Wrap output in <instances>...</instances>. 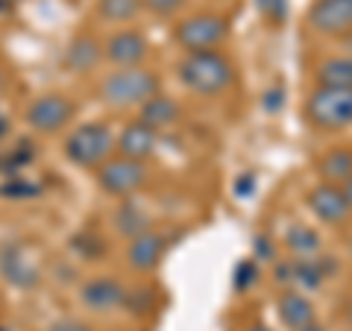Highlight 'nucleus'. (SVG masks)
Listing matches in <instances>:
<instances>
[{"mask_svg":"<svg viewBox=\"0 0 352 331\" xmlns=\"http://www.w3.org/2000/svg\"><path fill=\"white\" fill-rule=\"evenodd\" d=\"M320 176L326 182L340 185L352 176V152L349 150H332L320 159Z\"/></svg>","mask_w":352,"mask_h":331,"instance_id":"20","label":"nucleus"},{"mask_svg":"<svg viewBox=\"0 0 352 331\" xmlns=\"http://www.w3.org/2000/svg\"><path fill=\"white\" fill-rule=\"evenodd\" d=\"M27 126L36 132H59L74 117V103L65 94H44L27 106Z\"/></svg>","mask_w":352,"mask_h":331,"instance_id":"7","label":"nucleus"},{"mask_svg":"<svg viewBox=\"0 0 352 331\" xmlns=\"http://www.w3.org/2000/svg\"><path fill=\"white\" fill-rule=\"evenodd\" d=\"M317 85H335V88H352V59L332 56L317 65Z\"/></svg>","mask_w":352,"mask_h":331,"instance_id":"18","label":"nucleus"},{"mask_svg":"<svg viewBox=\"0 0 352 331\" xmlns=\"http://www.w3.org/2000/svg\"><path fill=\"white\" fill-rule=\"evenodd\" d=\"M346 319H349V326H352V299H349V305H346Z\"/></svg>","mask_w":352,"mask_h":331,"instance_id":"37","label":"nucleus"},{"mask_svg":"<svg viewBox=\"0 0 352 331\" xmlns=\"http://www.w3.org/2000/svg\"><path fill=\"white\" fill-rule=\"evenodd\" d=\"M308 208L329 226L344 223L352 212L344 191H340V185H332V182H323V185H317L308 191Z\"/></svg>","mask_w":352,"mask_h":331,"instance_id":"12","label":"nucleus"},{"mask_svg":"<svg viewBox=\"0 0 352 331\" xmlns=\"http://www.w3.org/2000/svg\"><path fill=\"white\" fill-rule=\"evenodd\" d=\"M0 275L6 279L9 288H18V290H32L41 282L36 261L27 258L21 252V247H12V244H6L0 249Z\"/></svg>","mask_w":352,"mask_h":331,"instance_id":"10","label":"nucleus"},{"mask_svg":"<svg viewBox=\"0 0 352 331\" xmlns=\"http://www.w3.org/2000/svg\"><path fill=\"white\" fill-rule=\"evenodd\" d=\"M164 249H168V238H164L162 231L147 229V231H141L138 238L129 240V247H126V264H129L132 270H138V273H150L162 261Z\"/></svg>","mask_w":352,"mask_h":331,"instance_id":"13","label":"nucleus"},{"mask_svg":"<svg viewBox=\"0 0 352 331\" xmlns=\"http://www.w3.org/2000/svg\"><path fill=\"white\" fill-rule=\"evenodd\" d=\"M273 255H276V249H273V244L267 240V235H256V240H252V258H258V261H273Z\"/></svg>","mask_w":352,"mask_h":331,"instance_id":"29","label":"nucleus"},{"mask_svg":"<svg viewBox=\"0 0 352 331\" xmlns=\"http://www.w3.org/2000/svg\"><path fill=\"white\" fill-rule=\"evenodd\" d=\"M6 3H12V0H6Z\"/></svg>","mask_w":352,"mask_h":331,"instance_id":"41","label":"nucleus"},{"mask_svg":"<svg viewBox=\"0 0 352 331\" xmlns=\"http://www.w3.org/2000/svg\"><path fill=\"white\" fill-rule=\"evenodd\" d=\"M47 331H91V326L82 323V319H59V323H53Z\"/></svg>","mask_w":352,"mask_h":331,"instance_id":"30","label":"nucleus"},{"mask_svg":"<svg viewBox=\"0 0 352 331\" xmlns=\"http://www.w3.org/2000/svg\"><path fill=\"white\" fill-rule=\"evenodd\" d=\"M285 247H288L294 255H317V252H320V235H317L311 226L294 223L285 231Z\"/></svg>","mask_w":352,"mask_h":331,"instance_id":"19","label":"nucleus"},{"mask_svg":"<svg viewBox=\"0 0 352 331\" xmlns=\"http://www.w3.org/2000/svg\"><path fill=\"white\" fill-rule=\"evenodd\" d=\"M256 279H258V264H256V258H241L235 264V270H232V288L238 293H244V290H250L252 284H256Z\"/></svg>","mask_w":352,"mask_h":331,"instance_id":"24","label":"nucleus"},{"mask_svg":"<svg viewBox=\"0 0 352 331\" xmlns=\"http://www.w3.org/2000/svg\"><path fill=\"white\" fill-rule=\"evenodd\" d=\"M229 36V21L220 15H191L173 27V38L185 53L214 50Z\"/></svg>","mask_w":352,"mask_h":331,"instance_id":"5","label":"nucleus"},{"mask_svg":"<svg viewBox=\"0 0 352 331\" xmlns=\"http://www.w3.org/2000/svg\"><path fill=\"white\" fill-rule=\"evenodd\" d=\"M147 182V168L138 159H109L97 170V185L112 196H132Z\"/></svg>","mask_w":352,"mask_h":331,"instance_id":"6","label":"nucleus"},{"mask_svg":"<svg viewBox=\"0 0 352 331\" xmlns=\"http://www.w3.org/2000/svg\"><path fill=\"white\" fill-rule=\"evenodd\" d=\"M279 319L291 331H300L302 326L314 323V305L296 290H285L279 296Z\"/></svg>","mask_w":352,"mask_h":331,"instance_id":"16","label":"nucleus"},{"mask_svg":"<svg viewBox=\"0 0 352 331\" xmlns=\"http://www.w3.org/2000/svg\"><path fill=\"white\" fill-rule=\"evenodd\" d=\"M349 252H352V244H349Z\"/></svg>","mask_w":352,"mask_h":331,"instance_id":"40","label":"nucleus"},{"mask_svg":"<svg viewBox=\"0 0 352 331\" xmlns=\"http://www.w3.org/2000/svg\"><path fill=\"white\" fill-rule=\"evenodd\" d=\"M124 308L129 314H135V317H144L153 311V290L147 288H138V290H126L124 296Z\"/></svg>","mask_w":352,"mask_h":331,"instance_id":"26","label":"nucleus"},{"mask_svg":"<svg viewBox=\"0 0 352 331\" xmlns=\"http://www.w3.org/2000/svg\"><path fill=\"white\" fill-rule=\"evenodd\" d=\"M247 331H270V328H267V326H264V323H252V326H250Z\"/></svg>","mask_w":352,"mask_h":331,"instance_id":"36","label":"nucleus"},{"mask_svg":"<svg viewBox=\"0 0 352 331\" xmlns=\"http://www.w3.org/2000/svg\"><path fill=\"white\" fill-rule=\"evenodd\" d=\"M305 117L311 126L326 129V132L349 126L352 124V88L317 85L311 97L305 100Z\"/></svg>","mask_w":352,"mask_h":331,"instance_id":"3","label":"nucleus"},{"mask_svg":"<svg viewBox=\"0 0 352 331\" xmlns=\"http://www.w3.org/2000/svg\"><path fill=\"white\" fill-rule=\"evenodd\" d=\"M100 100L115 106V109H132V106H144L150 97L159 94V76L147 68H120L115 73H109L100 82Z\"/></svg>","mask_w":352,"mask_h":331,"instance_id":"2","label":"nucleus"},{"mask_svg":"<svg viewBox=\"0 0 352 331\" xmlns=\"http://www.w3.org/2000/svg\"><path fill=\"white\" fill-rule=\"evenodd\" d=\"M38 194H41L38 182H27V179H9L0 185V196H9V200H30V196Z\"/></svg>","mask_w":352,"mask_h":331,"instance_id":"25","label":"nucleus"},{"mask_svg":"<svg viewBox=\"0 0 352 331\" xmlns=\"http://www.w3.org/2000/svg\"><path fill=\"white\" fill-rule=\"evenodd\" d=\"M185 0H144V9L159 18H168V15H176L182 9Z\"/></svg>","mask_w":352,"mask_h":331,"instance_id":"28","label":"nucleus"},{"mask_svg":"<svg viewBox=\"0 0 352 331\" xmlns=\"http://www.w3.org/2000/svg\"><path fill=\"white\" fill-rule=\"evenodd\" d=\"M300 331H326V328H323L320 323H308V326H302Z\"/></svg>","mask_w":352,"mask_h":331,"instance_id":"35","label":"nucleus"},{"mask_svg":"<svg viewBox=\"0 0 352 331\" xmlns=\"http://www.w3.org/2000/svg\"><path fill=\"white\" fill-rule=\"evenodd\" d=\"M106 56L100 41H94L91 36H76L68 50H65V68H68L71 73H88L97 68V62H100Z\"/></svg>","mask_w":352,"mask_h":331,"instance_id":"15","label":"nucleus"},{"mask_svg":"<svg viewBox=\"0 0 352 331\" xmlns=\"http://www.w3.org/2000/svg\"><path fill=\"white\" fill-rule=\"evenodd\" d=\"M156 141H159V132L141 124V120H135V124L124 126V132H120L118 138V152L126 159H138L144 161L147 156H153V150H156Z\"/></svg>","mask_w":352,"mask_h":331,"instance_id":"14","label":"nucleus"},{"mask_svg":"<svg viewBox=\"0 0 352 331\" xmlns=\"http://www.w3.org/2000/svg\"><path fill=\"white\" fill-rule=\"evenodd\" d=\"M3 85H6V80H3V73H0V91H3Z\"/></svg>","mask_w":352,"mask_h":331,"instance_id":"38","label":"nucleus"},{"mask_svg":"<svg viewBox=\"0 0 352 331\" xmlns=\"http://www.w3.org/2000/svg\"><path fill=\"white\" fill-rule=\"evenodd\" d=\"M179 80L188 91L200 97H217L235 82V68L223 53L217 50H200V53H185L179 62Z\"/></svg>","mask_w":352,"mask_h":331,"instance_id":"1","label":"nucleus"},{"mask_svg":"<svg viewBox=\"0 0 352 331\" xmlns=\"http://www.w3.org/2000/svg\"><path fill=\"white\" fill-rule=\"evenodd\" d=\"M141 112H138V120L141 124H147L153 129H168L173 126L176 120H179V106H176L170 97H164V94H156V97H150V100L144 106H138Z\"/></svg>","mask_w":352,"mask_h":331,"instance_id":"17","label":"nucleus"},{"mask_svg":"<svg viewBox=\"0 0 352 331\" xmlns=\"http://www.w3.org/2000/svg\"><path fill=\"white\" fill-rule=\"evenodd\" d=\"M6 129H9V120H6V115H3V112H0V138L6 135Z\"/></svg>","mask_w":352,"mask_h":331,"instance_id":"34","label":"nucleus"},{"mask_svg":"<svg viewBox=\"0 0 352 331\" xmlns=\"http://www.w3.org/2000/svg\"><path fill=\"white\" fill-rule=\"evenodd\" d=\"M258 9L270 24H282L288 15V0H258Z\"/></svg>","mask_w":352,"mask_h":331,"instance_id":"27","label":"nucleus"},{"mask_svg":"<svg viewBox=\"0 0 352 331\" xmlns=\"http://www.w3.org/2000/svg\"><path fill=\"white\" fill-rule=\"evenodd\" d=\"M340 191H344V196H346V203H349V208H352V176L346 182H340Z\"/></svg>","mask_w":352,"mask_h":331,"instance_id":"33","label":"nucleus"},{"mask_svg":"<svg viewBox=\"0 0 352 331\" xmlns=\"http://www.w3.org/2000/svg\"><path fill=\"white\" fill-rule=\"evenodd\" d=\"M264 106L276 112V109L282 106V91H267V97H264Z\"/></svg>","mask_w":352,"mask_h":331,"instance_id":"32","label":"nucleus"},{"mask_svg":"<svg viewBox=\"0 0 352 331\" xmlns=\"http://www.w3.org/2000/svg\"><path fill=\"white\" fill-rule=\"evenodd\" d=\"M36 156V150H32V144L27 138H18V144H15V150H9V152H3L0 156V170L3 173H15V170H21L24 164Z\"/></svg>","mask_w":352,"mask_h":331,"instance_id":"23","label":"nucleus"},{"mask_svg":"<svg viewBox=\"0 0 352 331\" xmlns=\"http://www.w3.org/2000/svg\"><path fill=\"white\" fill-rule=\"evenodd\" d=\"M112 150H118V141L106 124H82L65 141V156L76 168H100L109 161Z\"/></svg>","mask_w":352,"mask_h":331,"instance_id":"4","label":"nucleus"},{"mask_svg":"<svg viewBox=\"0 0 352 331\" xmlns=\"http://www.w3.org/2000/svg\"><path fill=\"white\" fill-rule=\"evenodd\" d=\"M308 24L323 36H346L352 32V0H314Z\"/></svg>","mask_w":352,"mask_h":331,"instance_id":"8","label":"nucleus"},{"mask_svg":"<svg viewBox=\"0 0 352 331\" xmlns=\"http://www.w3.org/2000/svg\"><path fill=\"white\" fill-rule=\"evenodd\" d=\"M124 296H126V288L118 279H112V275H94V279H88L80 288L82 305L97 314L115 311L118 305H124Z\"/></svg>","mask_w":352,"mask_h":331,"instance_id":"11","label":"nucleus"},{"mask_svg":"<svg viewBox=\"0 0 352 331\" xmlns=\"http://www.w3.org/2000/svg\"><path fill=\"white\" fill-rule=\"evenodd\" d=\"M0 331H12V328H6V326H0Z\"/></svg>","mask_w":352,"mask_h":331,"instance_id":"39","label":"nucleus"},{"mask_svg":"<svg viewBox=\"0 0 352 331\" xmlns=\"http://www.w3.org/2000/svg\"><path fill=\"white\" fill-rule=\"evenodd\" d=\"M144 9V0H97V15L109 24H126Z\"/></svg>","mask_w":352,"mask_h":331,"instance_id":"21","label":"nucleus"},{"mask_svg":"<svg viewBox=\"0 0 352 331\" xmlns=\"http://www.w3.org/2000/svg\"><path fill=\"white\" fill-rule=\"evenodd\" d=\"M115 229H118V235L132 240V238H138L141 231L150 229V217L135 205H120L115 212Z\"/></svg>","mask_w":352,"mask_h":331,"instance_id":"22","label":"nucleus"},{"mask_svg":"<svg viewBox=\"0 0 352 331\" xmlns=\"http://www.w3.org/2000/svg\"><path fill=\"white\" fill-rule=\"evenodd\" d=\"M235 194H238V196H250V194H252V176H241Z\"/></svg>","mask_w":352,"mask_h":331,"instance_id":"31","label":"nucleus"},{"mask_svg":"<svg viewBox=\"0 0 352 331\" xmlns=\"http://www.w3.org/2000/svg\"><path fill=\"white\" fill-rule=\"evenodd\" d=\"M103 53L118 68H138V65L147 59L150 44L138 30H118L115 36H109V41L103 44Z\"/></svg>","mask_w":352,"mask_h":331,"instance_id":"9","label":"nucleus"}]
</instances>
